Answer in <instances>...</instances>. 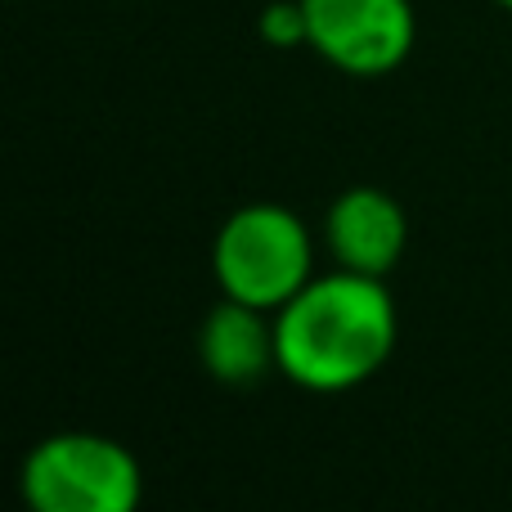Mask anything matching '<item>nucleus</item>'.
<instances>
[{"instance_id": "nucleus-1", "label": "nucleus", "mask_w": 512, "mask_h": 512, "mask_svg": "<svg viewBox=\"0 0 512 512\" xmlns=\"http://www.w3.org/2000/svg\"><path fill=\"white\" fill-rule=\"evenodd\" d=\"M400 337L387 279L351 270L315 274L288 306L274 310L279 373L301 391L342 396L391 360Z\"/></svg>"}, {"instance_id": "nucleus-2", "label": "nucleus", "mask_w": 512, "mask_h": 512, "mask_svg": "<svg viewBox=\"0 0 512 512\" xmlns=\"http://www.w3.org/2000/svg\"><path fill=\"white\" fill-rule=\"evenodd\" d=\"M212 279L221 297L274 315L315 279V234L283 203H248L216 230Z\"/></svg>"}, {"instance_id": "nucleus-3", "label": "nucleus", "mask_w": 512, "mask_h": 512, "mask_svg": "<svg viewBox=\"0 0 512 512\" xmlns=\"http://www.w3.org/2000/svg\"><path fill=\"white\" fill-rule=\"evenodd\" d=\"M18 495L27 512H140L144 468L104 432H54L23 454Z\"/></svg>"}, {"instance_id": "nucleus-4", "label": "nucleus", "mask_w": 512, "mask_h": 512, "mask_svg": "<svg viewBox=\"0 0 512 512\" xmlns=\"http://www.w3.org/2000/svg\"><path fill=\"white\" fill-rule=\"evenodd\" d=\"M306 50L346 77H387L414 54V0H301Z\"/></svg>"}, {"instance_id": "nucleus-5", "label": "nucleus", "mask_w": 512, "mask_h": 512, "mask_svg": "<svg viewBox=\"0 0 512 512\" xmlns=\"http://www.w3.org/2000/svg\"><path fill=\"white\" fill-rule=\"evenodd\" d=\"M324 248L337 270L387 279L409 248V216L387 189L351 185L324 212Z\"/></svg>"}, {"instance_id": "nucleus-6", "label": "nucleus", "mask_w": 512, "mask_h": 512, "mask_svg": "<svg viewBox=\"0 0 512 512\" xmlns=\"http://www.w3.org/2000/svg\"><path fill=\"white\" fill-rule=\"evenodd\" d=\"M198 364L221 387H252L265 373H279L274 315L221 297L198 324Z\"/></svg>"}, {"instance_id": "nucleus-7", "label": "nucleus", "mask_w": 512, "mask_h": 512, "mask_svg": "<svg viewBox=\"0 0 512 512\" xmlns=\"http://www.w3.org/2000/svg\"><path fill=\"white\" fill-rule=\"evenodd\" d=\"M256 36L274 50H297L310 41L306 32V5L301 0H265L256 14Z\"/></svg>"}, {"instance_id": "nucleus-8", "label": "nucleus", "mask_w": 512, "mask_h": 512, "mask_svg": "<svg viewBox=\"0 0 512 512\" xmlns=\"http://www.w3.org/2000/svg\"><path fill=\"white\" fill-rule=\"evenodd\" d=\"M495 5H499V9H508V14H512V0H495Z\"/></svg>"}]
</instances>
